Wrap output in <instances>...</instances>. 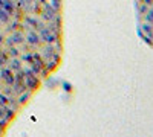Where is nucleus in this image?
<instances>
[{
	"label": "nucleus",
	"mask_w": 153,
	"mask_h": 137,
	"mask_svg": "<svg viewBox=\"0 0 153 137\" xmlns=\"http://www.w3.org/2000/svg\"><path fill=\"white\" fill-rule=\"evenodd\" d=\"M139 37L153 47V0H133Z\"/></svg>",
	"instance_id": "obj_1"
}]
</instances>
